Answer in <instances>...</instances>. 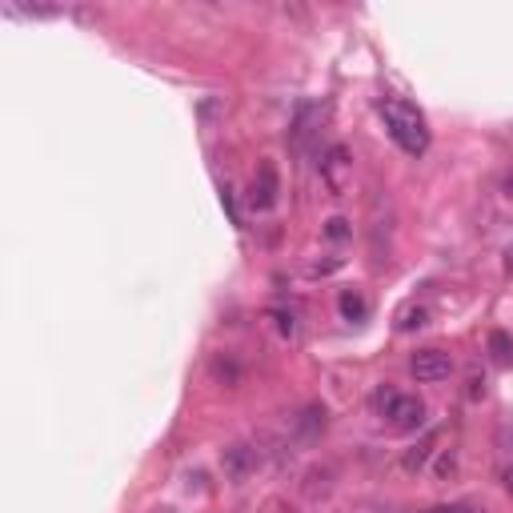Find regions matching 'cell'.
<instances>
[{"label":"cell","instance_id":"ba28073f","mask_svg":"<svg viewBox=\"0 0 513 513\" xmlns=\"http://www.w3.org/2000/svg\"><path fill=\"white\" fill-rule=\"evenodd\" d=\"M337 305H341V317H345V321H361L365 313H369V305H365V297H361V293H353V289H345V293H341V301H337Z\"/></svg>","mask_w":513,"mask_h":513},{"label":"cell","instance_id":"7c38bea8","mask_svg":"<svg viewBox=\"0 0 513 513\" xmlns=\"http://www.w3.org/2000/svg\"><path fill=\"white\" fill-rule=\"evenodd\" d=\"M425 513H481V509L462 506V501H449V506H433V509H425Z\"/></svg>","mask_w":513,"mask_h":513},{"label":"cell","instance_id":"8992f818","mask_svg":"<svg viewBox=\"0 0 513 513\" xmlns=\"http://www.w3.org/2000/svg\"><path fill=\"white\" fill-rule=\"evenodd\" d=\"M221 465H225L229 481H249V477H253V469H257V449L253 445H229L225 457H221Z\"/></svg>","mask_w":513,"mask_h":513},{"label":"cell","instance_id":"6da1fadb","mask_svg":"<svg viewBox=\"0 0 513 513\" xmlns=\"http://www.w3.org/2000/svg\"><path fill=\"white\" fill-rule=\"evenodd\" d=\"M381 117L390 124V137L401 144L410 156H422L429 149V129H425V117L405 101H381Z\"/></svg>","mask_w":513,"mask_h":513},{"label":"cell","instance_id":"7a4b0ae2","mask_svg":"<svg viewBox=\"0 0 513 513\" xmlns=\"http://www.w3.org/2000/svg\"><path fill=\"white\" fill-rule=\"evenodd\" d=\"M377 410H381V417H390V425L397 429V433H413V429L425 425V401L422 397L381 390L377 393Z\"/></svg>","mask_w":513,"mask_h":513},{"label":"cell","instance_id":"5b68a950","mask_svg":"<svg viewBox=\"0 0 513 513\" xmlns=\"http://www.w3.org/2000/svg\"><path fill=\"white\" fill-rule=\"evenodd\" d=\"M410 373L417 377V381H425V385L445 381V377L454 373V358H449V353H442V349H422V353H413Z\"/></svg>","mask_w":513,"mask_h":513},{"label":"cell","instance_id":"8fae6325","mask_svg":"<svg viewBox=\"0 0 513 513\" xmlns=\"http://www.w3.org/2000/svg\"><path fill=\"white\" fill-rule=\"evenodd\" d=\"M326 237L329 240H345L349 237V221H345V217H333V221L326 225Z\"/></svg>","mask_w":513,"mask_h":513},{"label":"cell","instance_id":"9a60e30c","mask_svg":"<svg viewBox=\"0 0 513 513\" xmlns=\"http://www.w3.org/2000/svg\"><path fill=\"white\" fill-rule=\"evenodd\" d=\"M501 481H506V489H509V497H513V465L506 469V474H501Z\"/></svg>","mask_w":513,"mask_h":513},{"label":"cell","instance_id":"52a82bcc","mask_svg":"<svg viewBox=\"0 0 513 513\" xmlns=\"http://www.w3.org/2000/svg\"><path fill=\"white\" fill-rule=\"evenodd\" d=\"M437 442H442V433H429L425 437V442H417L413 449H410V454H405V474H422V469H425V462H429V454H433V445Z\"/></svg>","mask_w":513,"mask_h":513},{"label":"cell","instance_id":"9c48e42d","mask_svg":"<svg viewBox=\"0 0 513 513\" xmlns=\"http://www.w3.org/2000/svg\"><path fill=\"white\" fill-rule=\"evenodd\" d=\"M489 353H494V361L497 365H513V341H509V333H489Z\"/></svg>","mask_w":513,"mask_h":513},{"label":"cell","instance_id":"277c9868","mask_svg":"<svg viewBox=\"0 0 513 513\" xmlns=\"http://www.w3.org/2000/svg\"><path fill=\"white\" fill-rule=\"evenodd\" d=\"M277 193H281L277 165H273V161H261V165H257L253 185H249V205H253L257 213H269V208L277 205Z\"/></svg>","mask_w":513,"mask_h":513},{"label":"cell","instance_id":"30bf717a","mask_svg":"<svg viewBox=\"0 0 513 513\" xmlns=\"http://www.w3.org/2000/svg\"><path fill=\"white\" fill-rule=\"evenodd\" d=\"M425 317H429V313L422 305H405L401 313H397V329H422Z\"/></svg>","mask_w":513,"mask_h":513},{"label":"cell","instance_id":"4fadbf2b","mask_svg":"<svg viewBox=\"0 0 513 513\" xmlns=\"http://www.w3.org/2000/svg\"><path fill=\"white\" fill-rule=\"evenodd\" d=\"M437 474H442V477H449V474H454V457H442V465H437Z\"/></svg>","mask_w":513,"mask_h":513},{"label":"cell","instance_id":"3957f363","mask_svg":"<svg viewBox=\"0 0 513 513\" xmlns=\"http://www.w3.org/2000/svg\"><path fill=\"white\" fill-rule=\"evenodd\" d=\"M317 169H321V181H326L329 193L341 197L345 188H349V176H353V156H349V149H345V144H329V149L321 153Z\"/></svg>","mask_w":513,"mask_h":513},{"label":"cell","instance_id":"5bb4252c","mask_svg":"<svg viewBox=\"0 0 513 513\" xmlns=\"http://www.w3.org/2000/svg\"><path fill=\"white\" fill-rule=\"evenodd\" d=\"M501 193H506V197H509V201H513V173L506 176V181H501Z\"/></svg>","mask_w":513,"mask_h":513}]
</instances>
